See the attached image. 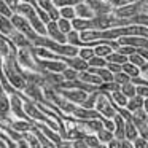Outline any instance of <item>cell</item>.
<instances>
[{"label":"cell","mask_w":148,"mask_h":148,"mask_svg":"<svg viewBox=\"0 0 148 148\" xmlns=\"http://www.w3.org/2000/svg\"><path fill=\"white\" fill-rule=\"evenodd\" d=\"M13 13H18V14L26 18V19L29 21V24L32 26V29L35 30L38 35H46V26L42 23V19L38 18L35 8L30 3H27V2H19V3L14 7Z\"/></svg>","instance_id":"cell-1"},{"label":"cell","mask_w":148,"mask_h":148,"mask_svg":"<svg viewBox=\"0 0 148 148\" xmlns=\"http://www.w3.org/2000/svg\"><path fill=\"white\" fill-rule=\"evenodd\" d=\"M10 21H11V24H13L14 29H16L19 34H23L30 43H34V40L38 37V34L32 29V26H30L29 21H27L24 16H21V14H18V13H13V16L10 18Z\"/></svg>","instance_id":"cell-2"},{"label":"cell","mask_w":148,"mask_h":148,"mask_svg":"<svg viewBox=\"0 0 148 148\" xmlns=\"http://www.w3.org/2000/svg\"><path fill=\"white\" fill-rule=\"evenodd\" d=\"M94 110L100 115H103L107 119H112L116 113V108L110 103V99H108V94L107 92H100L99 91V96H97V100H96V105H94Z\"/></svg>","instance_id":"cell-3"},{"label":"cell","mask_w":148,"mask_h":148,"mask_svg":"<svg viewBox=\"0 0 148 148\" xmlns=\"http://www.w3.org/2000/svg\"><path fill=\"white\" fill-rule=\"evenodd\" d=\"M59 94H61L62 97H64L65 100H69V102H72V103H83V100L86 99V96H88V92L86 91H81V89H56Z\"/></svg>","instance_id":"cell-4"},{"label":"cell","mask_w":148,"mask_h":148,"mask_svg":"<svg viewBox=\"0 0 148 148\" xmlns=\"http://www.w3.org/2000/svg\"><path fill=\"white\" fill-rule=\"evenodd\" d=\"M10 112L14 113L16 116H19V118H23L24 121H34L32 118H29V116L24 113L23 99H21V96H18L16 92H14V94H10Z\"/></svg>","instance_id":"cell-5"},{"label":"cell","mask_w":148,"mask_h":148,"mask_svg":"<svg viewBox=\"0 0 148 148\" xmlns=\"http://www.w3.org/2000/svg\"><path fill=\"white\" fill-rule=\"evenodd\" d=\"M45 26H46V37H48V38L54 40V42H58V43H65V34H62L61 30H59L56 21H49Z\"/></svg>","instance_id":"cell-6"},{"label":"cell","mask_w":148,"mask_h":148,"mask_svg":"<svg viewBox=\"0 0 148 148\" xmlns=\"http://www.w3.org/2000/svg\"><path fill=\"white\" fill-rule=\"evenodd\" d=\"M37 3L43 11H46V14L49 16V21H58L61 18L59 16V8L54 7L53 0H37Z\"/></svg>","instance_id":"cell-7"},{"label":"cell","mask_w":148,"mask_h":148,"mask_svg":"<svg viewBox=\"0 0 148 148\" xmlns=\"http://www.w3.org/2000/svg\"><path fill=\"white\" fill-rule=\"evenodd\" d=\"M24 94H26L27 99L30 100H45V97H43V91L42 88L38 86V84H34V83H26V86H24Z\"/></svg>","instance_id":"cell-8"},{"label":"cell","mask_w":148,"mask_h":148,"mask_svg":"<svg viewBox=\"0 0 148 148\" xmlns=\"http://www.w3.org/2000/svg\"><path fill=\"white\" fill-rule=\"evenodd\" d=\"M73 8H75L77 18H81V19H91V18H94L92 10H91V7L84 2V0H81L80 3H77Z\"/></svg>","instance_id":"cell-9"},{"label":"cell","mask_w":148,"mask_h":148,"mask_svg":"<svg viewBox=\"0 0 148 148\" xmlns=\"http://www.w3.org/2000/svg\"><path fill=\"white\" fill-rule=\"evenodd\" d=\"M78 80L86 83V84H92V86H100V84H102V80H100L96 73H91V72H88V70L78 72Z\"/></svg>","instance_id":"cell-10"},{"label":"cell","mask_w":148,"mask_h":148,"mask_svg":"<svg viewBox=\"0 0 148 148\" xmlns=\"http://www.w3.org/2000/svg\"><path fill=\"white\" fill-rule=\"evenodd\" d=\"M72 115H73L75 118H78V119H94V118H99V113H97V112H94V110H86V108H83V107H77Z\"/></svg>","instance_id":"cell-11"},{"label":"cell","mask_w":148,"mask_h":148,"mask_svg":"<svg viewBox=\"0 0 148 148\" xmlns=\"http://www.w3.org/2000/svg\"><path fill=\"white\" fill-rule=\"evenodd\" d=\"M35 126L40 129V131H42V134H45V137H46V138H49V140H51L53 143L56 145V147H59V145H61L62 138H61V137H58V134H56V132L53 131L51 127H48V126H43V124H37V123H35Z\"/></svg>","instance_id":"cell-12"},{"label":"cell","mask_w":148,"mask_h":148,"mask_svg":"<svg viewBox=\"0 0 148 148\" xmlns=\"http://www.w3.org/2000/svg\"><path fill=\"white\" fill-rule=\"evenodd\" d=\"M13 32H14V27H13V24H11L10 18L3 16V14H0V34L8 38V37H10Z\"/></svg>","instance_id":"cell-13"},{"label":"cell","mask_w":148,"mask_h":148,"mask_svg":"<svg viewBox=\"0 0 148 148\" xmlns=\"http://www.w3.org/2000/svg\"><path fill=\"white\" fill-rule=\"evenodd\" d=\"M142 105H143V97H140V96H137V94H135L134 97L127 99V103H126L124 108L127 110L129 113H134L135 110L142 108Z\"/></svg>","instance_id":"cell-14"},{"label":"cell","mask_w":148,"mask_h":148,"mask_svg":"<svg viewBox=\"0 0 148 148\" xmlns=\"http://www.w3.org/2000/svg\"><path fill=\"white\" fill-rule=\"evenodd\" d=\"M138 137V131L137 127L134 126V123L131 121V119H126L124 123V138H127V140H134V138Z\"/></svg>","instance_id":"cell-15"},{"label":"cell","mask_w":148,"mask_h":148,"mask_svg":"<svg viewBox=\"0 0 148 148\" xmlns=\"http://www.w3.org/2000/svg\"><path fill=\"white\" fill-rule=\"evenodd\" d=\"M65 43L67 45H70V46H81L83 43H81V40H80V32L78 30H75V29H72L70 32H67L65 34Z\"/></svg>","instance_id":"cell-16"},{"label":"cell","mask_w":148,"mask_h":148,"mask_svg":"<svg viewBox=\"0 0 148 148\" xmlns=\"http://www.w3.org/2000/svg\"><path fill=\"white\" fill-rule=\"evenodd\" d=\"M34 124H35V121H24V119H23V121H11V123H10L11 127H13L14 131L21 132V134H23V132L30 131Z\"/></svg>","instance_id":"cell-17"},{"label":"cell","mask_w":148,"mask_h":148,"mask_svg":"<svg viewBox=\"0 0 148 148\" xmlns=\"http://www.w3.org/2000/svg\"><path fill=\"white\" fill-rule=\"evenodd\" d=\"M121 72H124L126 75H129L131 78H135V77H140V69L137 65L131 64V62H124L121 65Z\"/></svg>","instance_id":"cell-18"},{"label":"cell","mask_w":148,"mask_h":148,"mask_svg":"<svg viewBox=\"0 0 148 148\" xmlns=\"http://www.w3.org/2000/svg\"><path fill=\"white\" fill-rule=\"evenodd\" d=\"M11 46H13V43H11L7 37H3L2 34H0V56H2V59L7 58V56L10 54Z\"/></svg>","instance_id":"cell-19"},{"label":"cell","mask_w":148,"mask_h":148,"mask_svg":"<svg viewBox=\"0 0 148 148\" xmlns=\"http://www.w3.org/2000/svg\"><path fill=\"white\" fill-rule=\"evenodd\" d=\"M97 96H99V89H97V91H92V92H89V94L86 96V99L83 100L81 107H83V108H86V110H94V105H96Z\"/></svg>","instance_id":"cell-20"},{"label":"cell","mask_w":148,"mask_h":148,"mask_svg":"<svg viewBox=\"0 0 148 148\" xmlns=\"http://www.w3.org/2000/svg\"><path fill=\"white\" fill-rule=\"evenodd\" d=\"M105 61H107V62H113V64L123 65L124 62H127V56L121 54V53H118V51H112V53H110V54L105 58Z\"/></svg>","instance_id":"cell-21"},{"label":"cell","mask_w":148,"mask_h":148,"mask_svg":"<svg viewBox=\"0 0 148 148\" xmlns=\"http://www.w3.org/2000/svg\"><path fill=\"white\" fill-rule=\"evenodd\" d=\"M119 91H121L123 94H124L127 99H131V97L135 96V84L132 83V81H129V83H124L119 86Z\"/></svg>","instance_id":"cell-22"},{"label":"cell","mask_w":148,"mask_h":148,"mask_svg":"<svg viewBox=\"0 0 148 148\" xmlns=\"http://www.w3.org/2000/svg\"><path fill=\"white\" fill-rule=\"evenodd\" d=\"M59 16L64 18V19H69V21L75 19V18H77V14H75V8L73 7H62V8H59Z\"/></svg>","instance_id":"cell-23"},{"label":"cell","mask_w":148,"mask_h":148,"mask_svg":"<svg viewBox=\"0 0 148 148\" xmlns=\"http://www.w3.org/2000/svg\"><path fill=\"white\" fill-rule=\"evenodd\" d=\"M112 99L115 100V102L118 103V107H121V108H124L126 103H127V97H126L119 89L118 91H113V92H112Z\"/></svg>","instance_id":"cell-24"},{"label":"cell","mask_w":148,"mask_h":148,"mask_svg":"<svg viewBox=\"0 0 148 148\" xmlns=\"http://www.w3.org/2000/svg\"><path fill=\"white\" fill-rule=\"evenodd\" d=\"M127 62H131V64L137 65V67L140 69V67H143V65H145V62H147V61H145V59L142 58L137 51H135V53H132V54L127 56Z\"/></svg>","instance_id":"cell-25"},{"label":"cell","mask_w":148,"mask_h":148,"mask_svg":"<svg viewBox=\"0 0 148 148\" xmlns=\"http://www.w3.org/2000/svg\"><path fill=\"white\" fill-rule=\"evenodd\" d=\"M94 56V49L91 46H83V48H78V58H81L83 61H89Z\"/></svg>","instance_id":"cell-26"},{"label":"cell","mask_w":148,"mask_h":148,"mask_svg":"<svg viewBox=\"0 0 148 148\" xmlns=\"http://www.w3.org/2000/svg\"><path fill=\"white\" fill-rule=\"evenodd\" d=\"M105 64H107L105 58H99V56H92V58L88 61V67H92V69L105 67Z\"/></svg>","instance_id":"cell-27"},{"label":"cell","mask_w":148,"mask_h":148,"mask_svg":"<svg viewBox=\"0 0 148 148\" xmlns=\"http://www.w3.org/2000/svg\"><path fill=\"white\" fill-rule=\"evenodd\" d=\"M97 138H99L100 143L105 145V143H108V142L113 138V132H112V131H107V129L102 127L99 132H97Z\"/></svg>","instance_id":"cell-28"},{"label":"cell","mask_w":148,"mask_h":148,"mask_svg":"<svg viewBox=\"0 0 148 148\" xmlns=\"http://www.w3.org/2000/svg\"><path fill=\"white\" fill-rule=\"evenodd\" d=\"M56 24H58L59 30H61L62 34H67L72 30V23L69 19H64V18H59L58 21H56Z\"/></svg>","instance_id":"cell-29"},{"label":"cell","mask_w":148,"mask_h":148,"mask_svg":"<svg viewBox=\"0 0 148 148\" xmlns=\"http://www.w3.org/2000/svg\"><path fill=\"white\" fill-rule=\"evenodd\" d=\"M62 78L64 80H67V81H72V80H78V72L77 70H73L72 67H65L64 69V72H62Z\"/></svg>","instance_id":"cell-30"},{"label":"cell","mask_w":148,"mask_h":148,"mask_svg":"<svg viewBox=\"0 0 148 148\" xmlns=\"http://www.w3.org/2000/svg\"><path fill=\"white\" fill-rule=\"evenodd\" d=\"M113 81H115L116 84H119V86H121V84H124V83H129V81H131V77H129V75H126L124 72H118V73L113 75Z\"/></svg>","instance_id":"cell-31"},{"label":"cell","mask_w":148,"mask_h":148,"mask_svg":"<svg viewBox=\"0 0 148 148\" xmlns=\"http://www.w3.org/2000/svg\"><path fill=\"white\" fill-rule=\"evenodd\" d=\"M81 0H53L56 8H62V7H75L77 3H80Z\"/></svg>","instance_id":"cell-32"},{"label":"cell","mask_w":148,"mask_h":148,"mask_svg":"<svg viewBox=\"0 0 148 148\" xmlns=\"http://www.w3.org/2000/svg\"><path fill=\"white\" fill-rule=\"evenodd\" d=\"M83 140H84V143H86L89 148H96L97 145L100 143L99 138H97V135H86V134H84Z\"/></svg>","instance_id":"cell-33"},{"label":"cell","mask_w":148,"mask_h":148,"mask_svg":"<svg viewBox=\"0 0 148 148\" xmlns=\"http://www.w3.org/2000/svg\"><path fill=\"white\" fill-rule=\"evenodd\" d=\"M0 14H3V16H7V18L13 16V10L5 3L3 0H0Z\"/></svg>","instance_id":"cell-34"},{"label":"cell","mask_w":148,"mask_h":148,"mask_svg":"<svg viewBox=\"0 0 148 148\" xmlns=\"http://www.w3.org/2000/svg\"><path fill=\"white\" fill-rule=\"evenodd\" d=\"M137 131H138V135L148 142V123H143L142 126H138Z\"/></svg>","instance_id":"cell-35"},{"label":"cell","mask_w":148,"mask_h":148,"mask_svg":"<svg viewBox=\"0 0 148 148\" xmlns=\"http://www.w3.org/2000/svg\"><path fill=\"white\" fill-rule=\"evenodd\" d=\"M135 94L140 97H143V99H148V86H135Z\"/></svg>","instance_id":"cell-36"},{"label":"cell","mask_w":148,"mask_h":148,"mask_svg":"<svg viewBox=\"0 0 148 148\" xmlns=\"http://www.w3.org/2000/svg\"><path fill=\"white\" fill-rule=\"evenodd\" d=\"M105 69H107L108 72H112L113 75L118 73V72H121V65H119V64H113V62H107V64H105Z\"/></svg>","instance_id":"cell-37"},{"label":"cell","mask_w":148,"mask_h":148,"mask_svg":"<svg viewBox=\"0 0 148 148\" xmlns=\"http://www.w3.org/2000/svg\"><path fill=\"white\" fill-rule=\"evenodd\" d=\"M132 145H134V148H145V147H147V140H145V138H142L140 135H138L137 138H134V140H132Z\"/></svg>","instance_id":"cell-38"},{"label":"cell","mask_w":148,"mask_h":148,"mask_svg":"<svg viewBox=\"0 0 148 148\" xmlns=\"http://www.w3.org/2000/svg\"><path fill=\"white\" fill-rule=\"evenodd\" d=\"M102 124H103V129H107V131H112L115 129V123H113V119H102Z\"/></svg>","instance_id":"cell-39"},{"label":"cell","mask_w":148,"mask_h":148,"mask_svg":"<svg viewBox=\"0 0 148 148\" xmlns=\"http://www.w3.org/2000/svg\"><path fill=\"white\" fill-rule=\"evenodd\" d=\"M72 148H89V147L84 143L83 138H78V140H73V142H72Z\"/></svg>","instance_id":"cell-40"},{"label":"cell","mask_w":148,"mask_h":148,"mask_svg":"<svg viewBox=\"0 0 148 148\" xmlns=\"http://www.w3.org/2000/svg\"><path fill=\"white\" fill-rule=\"evenodd\" d=\"M105 145H107V148H121V147H119V140H118V138H115V137H113L108 143H105Z\"/></svg>","instance_id":"cell-41"},{"label":"cell","mask_w":148,"mask_h":148,"mask_svg":"<svg viewBox=\"0 0 148 148\" xmlns=\"http://www.w3.org/2000/svg\"><path fill=\"white\" fill-rule=\"evenodd\" d=\"M119 147H121V148H134V145H132L131 140L123 138V140H119Z\"/></svg>","instance_id":"cell-42"},{"label":"cell","mask_w":148,"mask_h":148,"mask_svg":"<svg viewBox=\"0 0 148 148\" xmlns=\"http://www.w3.org/2000/svg\"><path fill=\"white\" fill-rule=\"evenodd\" d=\"M16 148H29V143H27V140L23 137V138H19V140H18Z\"/></svg>","instance_id":"cell-43"},{"label":"cell","mask_w":148,"mask_h":148,"mask_svg":"<svg viewBox=\"0 0 148 148\" xmlns=\"http://www.w3.org/2000/svg\"><path fill=\"white\" fill-rule=\"evenodd\" d=\"M5 3L8 5V7L11 8V10H14V7H16L18 3H19V0H3Z\"/></svg>","instance_id":"cell-44"},{"label":"cell","mask_w":148,"mask_h":148,"mask_svg":"<svg viewBox=\"0 0 148 148\" xmlns=\"http://www.w3.org/2000/svg\"><path fill=\"white\" fill-rule=\"evenodd\" d=\"M142 108H143V112L148 115V99H143V105H142Z\"/></svg>","instance_id":"cell-45"},{"label":"cell","mask_w":148,"mask_h":148,"mask_svg":"<svg viewBox=\"0 0 148 148\" xmlns=\"http://www.w3.org/2000/svg\"><path fill=\"white\" fill-rule=\"evenodd\" d=\"M96 148H107V145H103V143H99Z\"/></svg>","instance_id":"cell-46"},{"label":"cell","mask_w":148,"mask_h":148,"mask_svg":"<svg viewBox=\"0 0 148 148\" xmlns=\"http://www.w3.org/2000/svg\"><path fill=\"white\" fill-rule=\"evenodd\" d=\"M3 147H5V142L2 140V138H0V148H3Z\"/></svg>","instance_id":"cell-47"},{"label":"cell","mask_w":148,"mask_h":148,"mask_svg":"<svg viewBox=\"0 0 148 148\" xmlns=\"http://www.w3.org/2000/svg\"><path fill=\"white\" fill-rule=\"evenodd\" d=\"M145 148H148V142H147V147H145Z\"/></svg>","instance_id":"cell-48"}]
</instances>
